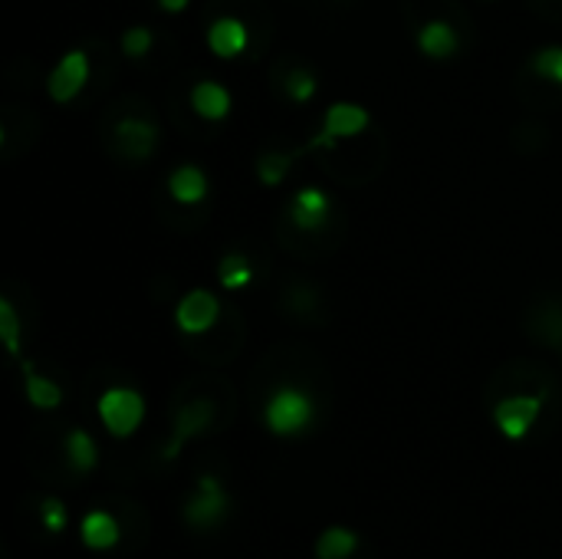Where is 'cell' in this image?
Returning a JSON list of instances; mask_svg holds the SVG:
<instances>
[{"label":"cell","instance_id":"1","mask_svg":"<svg viewBox=\"0 0 562 559\" xmlns=\"http://www.w3.org/2000/svg\"><path fill=\"white\" fill-rule=\"evenodd\" d=\"M99 422L102 428L112 435V438H132L142 422H145V399L138 389H128V385H112L99 395Z\"/></svg>","mask_w":562,"mask_h":559},{"label":"cell","instance_id":"2","mask_svg":"<svg viewBox=\"0 0 562 559\" xmlns=\"http://www.w3.org/2000/svg\"><path fill=\"white\" fill-rule=\"evenodd\" d=\"M263 422L277 438L303 435L313 425V399L296 385H280L263 409Z\"/></svg>","mask_w":562,"mask_h":559},{"label":"cell","instance_id":"3","mask_svg":"<svg viewBox=\"0 0 562 559\" xmlns=\"http://www.w3.org/2000/svg\"><path fill=\"white\" fill-rule=\"evenodd\" d=\"M227 511H231V497H227L224 484L214 474H201L198 491L184 504V524L191 530H214L224 524Z\"/></svg>","mask_w":562,"mask_h":559},{"label":"cell","instance_id":"4","mask_svg":"<svg viewBox=\"0 0 562 559\" xmlns=\"http://www.w3.org/2000/svg\"><path fill=\"white\" fill-rule=\"evenodd\" d=\"M89 76H92L89 53L86 49H66L46 76V96L59 105H69L86 89Z\"/></svg>","mask_w":562,"mask_h":559},{"label":"cell","instance_id":"5","mask_svg":"<svg viewBox=\"0 0 562 559\" xmlns=\"http://www.w3.org/2000/svg\"><path fill=\"white\" fill-rule=\"evenodd\" d=\"M372 125V115L366 105L359 102H333L323 115V128L313 135V142L306 148H333L342 138H356L359 132H366Z\"/></svg>","mask_w":562,"mask_h":559},{"label":"cell","instance_id":"6","mask_svg":"<svg viewBox=\"0 0 562 559\" xmlns=\"http://www.w3.org/2000/svg\"><path fill=\"white\" fill-rule=\"evenodd\" d=\"M543 415V395H507L494 405V425L507 441H524Z\"/></svg>","mask_w":562,"mask_h":559},{"label":"cell","instance_id":"7","mask_svg":"<svg viewBox=\"0 0 562 559\" xmlns=\"http://www.w3.org/2000/svg\"><path fill=\"white\" fill-rule=\"evenodd\" d=\"M217 320H221V300H217V293H211L204 287L188 290L175 306V326L184 336H204Z\"/></svg>","mask_w":562,"mask_h":559},{"label":"cell","instance_id":"8","mask_svg":"<svg viewBox=\"0 0 562 559\" xmlns=\"http://www.w3.org/2000/svg\"><path fill=\"white\" fill-rule=\"evenodd\" d=\"M286 217L296 231L303 234H319L329 221H333V198L323 188H300L290 204H286Z\"/></svg>","mask_w":562,"mask_h":559},{"label":"cell","instance_id":"9","mask_svg":"<svg viewBox=\"0 0 562 559\" xmlns=\"http://www.w3.org/2000/svg\"><path fill=\"white\" fill-rule=\"evenodd\" d=\"M112 138H115V148L125 155V158H135V161H148L158 148V128L151 119H142V115H125L115 122L112 128Z\"/></svg>","mask_w":562,"mask_h":559},{"label":"cell","instance_id":"10","mask_svg":"<svg viewBox=\"0 0 562 559\" xmlns=\"http://www.w3.org/2000/svg\"><path fill=\"white\" fill-rule=\"evenodd\" d=\"M211 418H214V405L207 399H194L184 409H178L175 428H171V441L165 445V461H175L181 455V448L211 425Z\"/></svg>","mask_w":562,"mask_h":559},{"label":"cell","instance_id":"11","mask_svg":"<svg viewBox=\"0 0 562 559\" xmlns=\"http://www.w3.org/2000/svg\"><path fill=\"white\" fill-rule=\"evenodd\" d=\"M247 43H250V30H247V23L240 16H231L227 13V16H217L207 26V46H211V53L217 59H237V56H244Z\"/></svg>","mask_w":562,"mask_h":559},{"label":"cell","instance_id":"12","mask_svg":"<svg viewBox=\"0 0 562 559\" xmlns=\"http://www.w3.org/2000/svg\"><path fill=\"white\" fill-rule=\"evenodd\" d=\"M418 49L435 59V63H445V59H454L458 49H461V33L451 20H428L418 36H415Z\"/></svg>","mask_w":562,"mask_h":559},{"label":"cell","instance_id":"13","mask_svg":"<svg viewBox=\"0 0 562 559\" xmlns=\"http://www.w3.org/2000/svg\"><path fill=\"white\" fill-rule=\"evenodd\" d=\"M191 109L204 122H224L231 115V109H234L231 89L214 82V79H201V82L191 86Z\"/></svg>","mask_w":562,"mask_h":559},{"label":"cell","instance_id":"14","mask_svg":"<svg viewBox=\"0 0 562 559\" xmlns=\"http://www.w3.org/2000/svg\"><path fill=\"white\" fill-rule=\"evenodd\" d=\"M79 540H82L86 550L105 554L122 540V527L109 511H89L82 517V524H79Z\"/></svg>","mask_w":562,"mask_h":559},{"label":"cell","instance_id":"15","mask_svg":"<svg viewBox=\"0 0 562 559\" xmlns=\"http://www.w3.org/2000/svg\"><path fill=\"white\" fill-rule=\"evenodd\" d=\"M168 194L178 201V204H201L207 198V175L198 168V165H178L171 175H168Z\"/></svg>","mask_w":562,"mask_h":559},{"label":"cell","instance_id":"16","mask_svg":"<svg viewBox=\"0 0 562 559\" xmlns=\"http://www.w3.org/2000/svg\"><path fill=\"white\" fill-rule=\"evenodd\" d=\"M20 369H23V392H26V402H30L33 409H40V412H56V409L63 405V389H59L53 379L40 376V372L33 369V362H23Z\"/></svg>","mask_w":562,"mask_h":559},{"label":"cell","instance_id":"17","mask_svg":"<svg viewBox=\"0 0 562 559\" xmlns=\"http://www.w3.org/2000/svg\"><path fill=\"white\" fill-rule=\"evenodd\" d=\"M63 455H66V465L76 471V474H92L95 465H99V448L92 441L89 432L82 428H72L63 441Z\"/></svg>","mask_w":562,"mask_h":559},{"label":"cell","instance_id":"18","mask_svg":"<svg viewBox=\"0 0 562 559\" xmlns=\"http://www.w3.org/2000/svg\"><path fill=\"white\" fill-rule=\"evenodd\" d=\"M303 155V148H293V152H277V148H270V152H263L260 158H257V181L263 185V188H280L283 181H286V175H290V168H293V161Z\"/></svg>","mask_w":562,"mask_h":559},{"label":"cell","instance_id":"19","mask_svg":"<svg viewBox=\"0 0 562 559\" xmlns=\"http://www.w3.org/2000/svg\"><path fill=\"white\" fill-rule=\"evenodd\" d=\"M254 277H257V270H254V264L247 260V254H240V250L224 254L221 264H217V283H221L224 290H231V293L250 287Z\"/></svg>","mask_w":562,"mask_h":559},{"label":"cell","instance_id":"20","mask_svg":"<svg viewBox=\"0 0 562 559\" xmlns=\"http://www.w3.org/2000/svg\"><path fill=\"white\" fill-rule=\"evenodd\" d=\"M359 550V534L346 530V527H329L319 534L313 554L316 559H349L352 554Z\"/></svg>","mask_w":562,"mask_h":559},{"label":"cell","instance_id":"21","mask_svg":"<svg viewBox=\"0 0 562 559\" xmlns=\"http://www.w3.org/2000/svg\"><path fill=\"white\" fill-rule=\"evenodd\" d=\"M530 69H533L543 82L562 86V46H543V49H537L533 59H530Z\"/></svg>","mask_w":562,"mask_h":559},{"label":"cell","instance_id":"22","mask_svg":"<svg viewBox=\"0 0 562 559\" xmlns=\"http://www.w3.org/2000/svg\"><path fill=\"white\" fill-rule=\"evenodd\" d=\"M286 96L293 99V102H300V105H306L313 96H316V89H319V82H316V72L313 69H306V66H296V69H290L286 72Z\"/></svg>","mask_w":562,"mask_h":559},{"label":"cell","instance_id":"23","mask_svg":"<svg viewBox=\"0 0 562 559\" xmlns=\"http://www.w3.org/2000/svg\"><path fill=\"white\" fill-rule=\"evenodd\" d=\"M151 46H155V33L142 23L128 26L122 33V56H128V59H145L151 53Z\"/></svg>","mask_w":562,"mask_h":559},{"label":"cell","instance_id":"24","mask_svg":"<svg viewBox=\"0 0 562 559\" xmlns=\"http://www.w3.org/2000/svg\"><path fill=\"white\" fill-rule=\"evenodd\" d=\"M0 336H3V346L10 356H20V316L13 310V303L3 297L0 300Z\"/></svg>","mask_w":562,"mask_h":559},{"label":"cell","instance_id":"25","mask_svg":"<svg viewBox=\"0 0 562 559\" xmlns=\"http://www.w3.org/2000/svg\"><path fill=\"white\" fill-rule=\"evenodd\" d=\"M40 521H43V530H46V534H63V530L69 527L66 504L56 501V497H43V504H40Z\"/></svg>","mask_w":562,"mask_h":559},{"label":"cell","instance_id":"26","mask_svg":"<svg viewBox=\"0 0 562 559\" xmlns=\"http://www.w3.org/2000/svg\"><path fill=\"white\" fill-rule=\"evenodd\" d=\"M188 3H191V0H158V7H161L165 13H184Z\"/></svg>","mask_w":562,"mask_h":559}]
</instances>
